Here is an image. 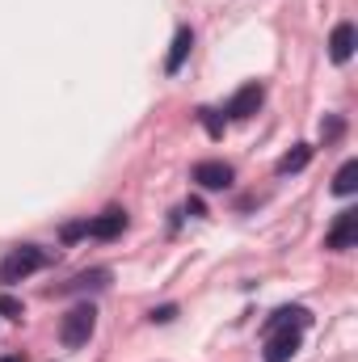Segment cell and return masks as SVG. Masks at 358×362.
I'll return each instance as SVG.
<instances>
[{
	"mask_svg": "<svg viewBox=\"0 0 358 362\" xmlns=\"http://www.w3.org/2000/svg\"><path fill=\"white\" fill-rule=\"evenodd\" d=\"M93 329H97V312H93V303H76V308L64 316V325H59V341H64L68 350H81V346H89Z\"/></svg>",
	"mask_w": 358,
	"mask_h": 362,
	"instance_id": "obj_1",
	"label": "cell"
},
{
	"mask_svg": "<svg viewBox=\"0 0 358 362\" xmlns=\"http://www.w3.org/2000/svg\"><path fill=\"white\" fill-rule=\"evenodd\" d=\"M47 262H51V253H42L34 245H21V249H13L0 262V282H21V278H30L34 270H42Z\"/></svg>",
	"mask_w": 358,
	"mask_h": 362,
	"instance_id": "obj_2",
	"label": "cell"
},
{
	"mask_svg": "<svg viewBox=\"0 0 358 362\" xmlns=\"http://www.w3.org/2000/svg\"><path fill=\"white\" fill-rule=\"evenodd\" d=\"M299 333L295 329H274V333H266V362H291L295 354H299Z\"/></svg>",
	"mask_w": 358,
	"mask_h": 362,
	"instance_id": "obj_3",
	"label": "cell"
},
{
	"mask_svg": "<svg viewBox=\"0 0 358 362\" xmlns=\"http://www.w3.org/2000/svg\"><path fill=\"white\" fill-rule=\"evenodd\" d=\"M354 240H358V211H342L337 223H333L329 236H325V249L342 253V249H354Z\"/></svg>",
	"mask_w": 358,
	"mask_h": 362,
	"instance_id": "obj_4",
	"label": "cell"
},
{
	"mask_svg": "<svg viewBox=\"0 0 358 362\" xmlns=\"http://www.w3.org/2000/svg\"><path fill=\"white\" fill-rule=\"evenodd\" d=\"M232 165H224V160H198L194 165V181L202 185V189H228L232 185Z\"/></svg>",
	"mask_w": 358,
	"mask_h": 362,
	"instance_id": "obj_5",
	"label": "cell"
},
{
	"mask_svg": "<svg viewBox=\"0 0 358 362\" xmlns=\"http://www.w3.org/2000/svg\"><path fill=\"white\" fill-rule=\"evenodd\" d=\"M262 101H266V89H262V85L253 81V85H245V89H236V97L228 101V114H232V118H253Z\"/></svg>",
	"mask_w": 358,
	"mask_h": 362,
	"instance_id": "obj_6",
	"label": "cell"
},
{
	"mask_svg": "<svg viewBox=\"0 0 358 362\" xmlns=\"http://www.w3.org/2000/svg\"><path fill=\"white\" fill-rule=\"evenodd\" d=\"M122 228H127V211L110 206V211H101L89 223V236L93 240H114V236H122Z\"/></svg>",
	"mask_w": 358,
	"mask_h": 362,
	"instance_id": "obj_7",
	"label": "cell"
},
{
	"mask_svg": "<svg viewBox=\"0 0 358 362\" xmlns=\"http://www.w3.org/2000/svg\"><path fill=\"white\" fill-rule=\"evenodd\" d=\"M308 325H312L308 308H278V312L266 320V333H274V329H295V333H304Z\"/></svg>",
	"mask_w": 358,
	"mask_h": 362,
	"instance_id": "obj_8",
	"label": "cell"
},
{
	"mask_svg": "<svg viewBox=\"0 0 358 362\" xmlns=\"http://www.w3.org/2000/svg\"><path fill=\"white\" fill-rule=\"evenodd\" d=\"M354 42H358L354 25H350V21H342V25L333 30V38H329V55H333V64H346V59L354 55Z\"/></svg>",
	"mask_w": 358,
	"mask_h": 362,
	"instance_id": "obj_9",
	"label": "cell"
},
{
	"mask_svg": "<svg viewBox=\"0 0 358 362\" xmlns=\"http://www.w3.org/2000/svg\"><path fill=\"white\" fill-rule=\"evenodd\" d=\"M190 47H194V34L181 25L178 34H173V51H169V59H165V72H181V64H185Z\"/></svg>",
	"mask_w": 358,
	"mask_h": 362,
	"instance_id": "obj_10",
	"label": "cell"
},
{
	"mask_svg": "<svg viewBox=\"0 0 358 362\" xmlns=\"http://www.w3.org/2000/svg\"><path fill=\"white\" fill-rule=\"evenodd\" d=\"M308 160H312V148L308 144H295L282 160H278V173L287 177V173H299V169H308Z\"/></svg>",
	"mask_w": 358,
	"mask_h": 362,
	"instance_id": "obj_11",
	"label": "cell"
},
{
	"mask_svg": "<svg viewBox=\"0 0 358 362\" xmlns=\"http://www.w3.org/2000/svg\"><path fill=\"white\" fill-rule=\"evenodd\" d=\"M354 189H358V160H346V165L337 169V177H333V194L350 198Z\"/></svg>",
	"mask_w": 358,
	"mask_h": 362,
	"instance_id": "obj_12",
	"label": "cell"
},
{
	"mask_svg": "<svg viewBox=\"0 0 358 362\" xmlns=\"http://www.w3.org/2000/svg\"><path fill=\"white\" fill-rule=\"evenodd\" d=\"M110 282V270H93V274H81V278H72L64 291H89V286H105Z\"/></svg>",
	"mask_w": 358,
	"mask_h": 362,
	"instance_id": "obj_13",
	"label": "cell"
},
{
	"mask_svg": "<svg viewBox=\"0 0 358 362\" xmlns=\"http://www.w3.org/2000/svg\"><path fill=\"white\" fill-rule=\"evenodd\" d=\"M198 122L207 127V135H211V139H219V135H224V118H219L215 110H198Z\"/></svg>",
	"mask_w": 358,
	"mask_h": 362,
	"instance_id": "obj_14",
	"label": "cell"
},
{
	"mask_svg": "<svg viewBox=\"0 0 358 362\" xmlns=\"http://www.w3.org/2000/svg\"><path fill=\"white\" fill-rule=\"evenodd\" d=\"M0 316H8V320H21V316H25L21 299H13V295H0Z\"/></svg>",
	"mask_w": 358,
	"mask_h": 362,
	"instance_id": "obj_15",
	"label": "cell"
},
{
	"mask_svg": "<svg viewBox=\"0 0 358 362\" xmlns=\"http://www.w3.org/2000/svg\"><path fill=\"white\" fill-rule=\"evenodd\" d=\"M173 316H178V308H173V303H165V308H156V312H152V320H156V325H169Z\"/></svg>",
	"mask_w": 358,
	"mask_h": 362,
	"instance_id": "obj_16",
	"label": "cell"
},
{
	"mask_svg": "<svg viewBox=\"0 0 358 362\" xmlns=\"http://www.w3.org/2000/svg\"><path fill=\"white\" fill-rule=\"evenodd\" d=\"M321 135H329V139H333V135H342V118H329V122H321Z\"/></svg>",
	"mask_w": 358,
	"mask_h": 362,
	"instance_id": "obj_17",
	"label": "cell"
},
{
	"mask_svg": "<svg viewBox=\"0 0 358 362\" xmlns=\"http://www.w3.org/2000/svg\"><path fill=\"white\" fill-rule=\"evenodd\" d=\"M89 232V223H68L64 228V240H76V236H85Z\"/></svg>",
	"mask_w": 358,
	"mask_h": 362,
	"instance_id": "obj_18",
	"label": "cell"
},
{
	"mask_svg": "<svg viewBox=\"0 0 358 362\" xmlns=\"http://www.w3.org/2000/svg\"><path fill=\"white\" fill-rule=\"evenodd\" d=\"M0 362H21V358H17V354H4V358H0Z\"/></svg>",
	"mask_w": 358,
	"mask_h": 362,
	"instance_id": "obj_19",
	"label": "cell"
}]
</instances>
